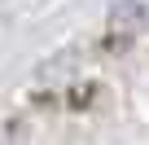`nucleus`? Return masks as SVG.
Returning a JSON list of instances; mask_svg holds the SVG:
<instances>
[{"instance_id":"obj_1","label":"nucleus","mask_w":149,"mask_h":145,"mask_svg":"<svg viewBox=\"0 0 149 145\" xmlns=\"http://www.w3.org/2000/svg\"><path fill=\"white\" fill-rule=\"evenodd\" d=\"M105 27H110V35H118V40L149 35V0H114L110 13H105Z\"/></svg>"},{"instance_id":"obj_2","label":"nucleus","mask_w":149,"mask_h":145,"mask_svg":"<svg viewBox=\"0 0 149 145\" xmlns=\"http://www.w3.org/2000/svg\"><path fill=\"white\" fill-rule=\"evenodd\" d=\"M0 145H5V141H0Z\"/></svg>"}]
</instances>
